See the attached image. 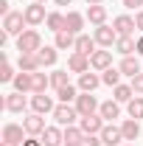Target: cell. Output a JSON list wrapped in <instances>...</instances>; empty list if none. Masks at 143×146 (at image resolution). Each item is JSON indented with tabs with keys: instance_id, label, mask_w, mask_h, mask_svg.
Returning a JSON list of instances; mask_svg holds the SVG:
<instances>
[{
	"instance_id": "obj_37",
	"label": "cell",
	"mask_w": 143,
	"mask_h": 146,
	"mask_svg": "<svg viewBox=\"0 0 143 146\" xmlns=\"http://www.w3.org/2000/svg\"><path fill=\"white\" fill-rule=\"evenodd\" d=\"M0 82H14V68L9 65L6 56H3V68H0Z\"/></svg>"
},
{
	"instance_id": "obj_39",
	"label": "cell",
	"mask_w": 143,
	"mask_h": 146,
	"mask_svg": "<svg viewBox=\"0 0 143 146\" xmlns=\"http://www.w3.org/2000/svg\"><path fill=\"white\" fill-rule=\"evenodd\" d=\"M81 146H101V135H84Z\"/></svg>"
},
{
	"instance_id": "obj_33",
	"label": "cell",
	"mask_w": 143,
	"mask_h": 146,
	"mask_svg": "<svg viewBox=\"0 0 143 146\" xmlns=\"http://www.w3.org/2000/svg\"><path fill=\"white\" fill-rule=\"evenodd\" d=\"M84 141V129L81 127H65V143H79Z\"/></svg>"
},
{
	"instance_id": "obj_32",
	"label": "cell",
	"mask_w": 143,
	"mask_h": 146,
	"mask_svg": "<svg viewBox=\"0 0 143 146\" xmlns=\"http://www.w3.org/2000/svg\"><path fill=\"white\" fill-rule=\"evenodd\" d=\"M121 76H124V73L118 70V68H107V70L101 73V82L109 84V87H118V84H121Z\"/></svg>"
},
{
	"instance_id": "obj_4",
	"label": "cell",
	"mask_w": 143,
	"mask_h": 146,
	"mask_svg": "<svg viewBox=\"0 0 143 146\" xmlns=\"http://www.w3.org/2000/svg\"><path fill=\"white\" fill-rule=\"evenodd\" d=\"M95 42L101 45V48H112L115 42H118V31L115 28H109V25H95Z\"/></svg>"
},
{
	"instance_id": "obj_20",
	"label": "cell",
	"mask_w": 143,
	"mask_h": 146,
	"mask_svg": "<svg viewBox=\"0 0 143 146\" xmlns=\"http://www.w3.org/2000/svg\"><path fill=\"white\" fill-rule=\"evenodd\" d=\"M98 84H101V76H95V73H90V70L79 76V90L81 93H93Z\"/></svg>"
},
{
	"instance_id": "obj_25",
	"label": "cell",
	"mask_w": 143,
	"mask_h": 146,
	"mask_svg": "<svg viewBox=\"0 0 143 146\" xmlns=\"http://www.w3.org/2000/svg\"><path fill=\"white\" fill-rule=\"evenodd\" d=\"M87 20L93 25H107V9H104V6H90L87 9Z\"/></svg>"
},
{
	"instance_id": "obj_49",
	"label": "cell",
	"mask_w": 143,
	"mask_h": 146,
	"mask_svg": "<svg viewBox=\"0 0 143 146\" xmlns=\"http://www.w3.org/2000/svg\"><path fill=\"white\" fill-rule=\"evenodd\" d=\"M65 146H79V143H65Z\"/></svg>"
},
{
	"instance_id": "obj_50",
	"label": "cell",
	"mask_w": 143,
	"mask_h": 146,
	"mask_svg": "<svg viewBox=\"0 0 143 146\" xmlns=\"http://www.w3.org/2000/svg\"><path fill=\"white\" fill-rule=\"evenodd\" d=\"M121 146H129V143H121Z\"/></svg>"
},
{
	"instance_id": "obj_45",
	"label": "cell",
	"mask_w": 143,
	"mask_h": 146,
	"mask_svg": "<svg viewBox=\"0 0 143 146\" xmlns=\"http://www.w3.org/2000/svg\"><path fill=\"white\" fill-rule=\"evenodd\" d=\"M54 3H56V6H70L73 0H54Z\"/></svg>"
},
{
	"instance_id": "obj_17",
	"label": "cell",
	"mask_w": 143,
	"mask_h": 146,
	"mask_svg": "<svg viewBox=\"0 0 143 146\" xmlns=\"http://www.w3.org/2000/svg\"><path fill=\"white\" fill-rule=\"evenodd\" d=\"M3 107L9 110V112H23V110L28 107V101H25V96H23V93H9V96H6V101H3Z\"/></svg>"
},
{
	"instance_id": "obj_46",
	"label": "cell",
	"mask_w": 143,
	"mask_h": 146,
	"mask_svg": "<svg viewBox=\"0 0 143 146\" xmlns=\"http://www.w3.org/2000/svg\"><path fill=\"white\" fill-rule=\"evenodd\" d=\"M104 0H87V6H101Z\"/></svg>"
},
{
	"instance_id": "obj_36",
	"label": "cell",
	"mask_w": 143,
	"mask_h": 146,
	"mask_svg": "<svg viewBox=\"0 0 143 146\" xmlns=\"http://www.w3.org/2000/svg\"><path fill=\"white\" fill-rule=\"evenodd\" d=\"M129 118H138V121L143 118V98L140 96H135V98L129 101Z\"/></svg>"
},
{
	"instance_id": "obj_31",
	"label": "cell",
	"mask_w": 143,
	"mask_h": 146,
	"mask_svg": "<svg viewBox=\"0 0 143 146\" xmlns=\"http://www.w3.org/2000/svg\"><path fill=\"white\" fill-rule=\"evenodd\" d=\"M56 98H59V104H70V101L79 98V90H76L73 84H65L62 90H56Z\"/></svg>"
},
{
	"instance_id": "obj_38",
	"label": "cell",
	"mask_w": 143,
	"mask_h": 146,
	"mask_svg": "<svg viewBox=\"0 0 143 146\" xmlns=\"http://www.w3.org/2000/svg\"><path fill=\"white\" fill-rule=\"evenodd\" d=\"M132 90H135V96H143V73H138L132 79Z\"/></svg>"
},
{
	"instance_id": "obj_2",
	"label": "cell",
	"mask_w": 143,
	"mask_h": 146,
	"mask_svg": "<svg viewBox=\"0 0 143 146\" xmlns=\"http://www.w3.org/2000/svg\"><path fill=\"white\" fill-rule=\"evenodd\" d=\"M54 118H56V124H59V127H73L76 121H81L79 110H76V107H70V104H56Z\"/></svg>"
},
{
	"instance_id": "obj_27",
	"label": "cell",
	"mask_w": 143,
	"mask_h": 146,
	"mask_svg": "<svg viewBox=\"0 0 143 146\" xmlns=\"http://www.w3.org/2000/svg\"><path fill=\"white\" fill-rule=\"evenodd\" d=\"M20 70H28V73H34V70H39L42 65H39V59H36V54H20Z\"/></svg>"
},
{
	"instance_id": "obj_30",
	"label": "cell",
	"mask_w": 143,
	"mask_h": 146,
	"mask_svg": "<svg viewBox=\"0 0 143 146\" xmlns=\"http://www.w3.org/2000/svg\"><path fill=\"white\" fill-rule=\"evenodd\" d=\"M14 90L17 93H31V73L28 70H23L14 76Z\"/></svg>"
},
{
	"instance_id": "obj_26",
	"label": "cell",
	"mask_w": 143,
	"mask_h": 146,
	"mask_svg": "<svg viewBox=\"0 0 143 146\" xmlns=\"http://www.w3.org/2000/svg\"><path fill=\"white\" fill-rule=\"evenodd\" d=\"M118 70L124 73V76H129V79H135L138 73H140V65H138V59L135 56H124V62H121V68Z\"/></svg>"
},
{
	"instance_id": "obj_13",
	"label": "cell",
	"mask_w": 143,
	"mask_h": 146,
	"mask_svg": "<svg viewBox=\"0 0 143 146\" xmlns=\"http://www.w3.org/2000/svg\"><path fill=\"white\" fill-rule=\"evenodd\" d=\"M121 141H124V132H121V127L104 124V129H101V143H107V146H121Z\"/></svg>"
},
{
	"instance_id": "obj_43",
	"label": "cell",
	"mask_w": 143,
	"mask_h": 146,
	"mask_svg": "<svg viewBox=\"0 0 143 146\" xmlns=\"http://www.w3.org/2000/svg\"><path fill=\"white\" fill-rule=\"evenodd\" d=\"M0 14H3V17L9 14V3H6V0H0Z\"/></svg>"
},
{
	"instance_id": "obj_3",
	"label": "cell",
	"mask_w": 143,
	"mask_h": 146,
	"mask_svg": "<svg viewBox=\"0 0 143 146\" xmlns=\"http://www.w3.org/2000/svg\"><path fill=\"white\" fill-rule=\"evenodd\" d=\"M23 25H28V23H25V14H23V11H9V14L3 17V31H6L9 36H14V34L20 36L23 31H25Z\"/></svg>"
},
{
	"instance_id": "obj_34",
	"label": "cell",
	"mask_w": 143,
	"mask_h": 146,
	"mask_svg": "<svg viewBox=\"0 0 143 146\" xmlns=\"http://www.w3.org/2000/svg\"><path fill=\"white\" fill-rule=\"evenodd\" d=\"M132 98H135L132 84H118V87H115V101H118V104H121V101H126V104H129Z\"/></svg>"
},
{
	"instance_id": "obj_35",
	"label": "cell",
	"mask_w": 143,
	"mask_h": 146,
	"mask_svg": "<svg viewBox=\"0 0 143 146\" xmlns=\"http://www.w3.org/2000/svg\"><path fill=\"white\" fill-rule=\"evenodd\" d=\"M65 84H70V82H68V70H54V73H51V87L62 90Z\"/></svg>"
},
{
	"instance_id": "obj_21",
	"label": "cell",
	"mask_w": 143,
	"mask_h": 146,
	"mask_svg": "<svg viewBox=\"0 0 143 146\" xmlns=\"http://www.w3.org/2000/svg\"><path fill=\"white\" fill-rule=\"evenodd\" d=\"M56 51H59V48H51V45H42V48L36 51V59H39V65H42V68H51V65L56 62V56H59Z\"/></svg>"
},
{
	"instance_id": "obj_6",
	"label": "cell",
	"mask_w": 143,
	"mask_h": 146,
	"mask_svg": "<svg viewBox=\"0 0 143 146\" xmlns=\"http://www.w3.org/2000/svg\"><path fill=\"white\" fill-rule=\"evenodd\" d=\"M98 107H101V104L95 101V96H93V93H81V96L76 98V110H79V115H81V118H84V115H93Z\"/></svg>"
},
{
	"instance_id": "obj_8",
	"label": "cell",
	"mask_w": 143,
	"mask_h": 146,
	"mask_svg": "<svg viewBox=\"0 0 143 146\" xmlns=\"http://www.w3.org/2000/svg\"><path fill=\"white\" fill-rule=\"evenodd\" d=\"M23 127H25V132H28V135H42V132H45V118H42V115H39V112H31V115H25V118H23Z\"/></svg>"
},
{
	"instance_id": "obj_24",
	"label": "cell",
	"mask_w": 143,
	"mask_h": 146,
	"mask_svg": "<svg viewBox=\"0 0 143 146\" xmlns=\"http://www.w3.org/2000/svg\"><path fill=\"white\" fill-rule=\"evenodd\" d=\"M48 84H51V76H45V73H39V70L31 73V93H45Z\"/></svg>"
},
{
	"instance_id": "obj_7",
	"label": "cell",
	"mask_w": 143,
	"mask_h": 146,
	"mask_svg": "<svg viewBox=\"0 0 143 146\" xmlns=\"http://www.w3.org/2000/svg\"><path fill=\"white\" fill-rule=\"evenodd\" d=\"M79 127L84 129V135H101V129H104V118L101 115H84L81 121H79Z\"/></svg>"
},
{
	"instance_id": "obj_15",
	"label": "cell",
	"mask_w": 143,
	"mask_h": 146,
	"mask_svg": "<svg viewBox=\"0 0 143 146\" xmlns=\"http://www.w3.org/2000/svg\"><path fill=\"white\" fill-rule=\"evenodd\" d=\"M95 36H87V34H79L76 36V45H73V51H79V54H84V56H93L95 54Z\"/></svg>"
},
{
	"instance_id": "obj_11",
	"label": "cell",
	"mask_w": 143,
	"mask_h": 146,
	"mask_svg": "<svg viewBox=\"0 0 143 146\" xmlns=\"http://www.w3.org/2000/svg\"><path fill=\"white\" fill-rule=\"evenodd\" d=\"M68 70H70V73H79V76H81V73H87V70H90V56L73 51L70 59H68Z\"/></svg>"
},
{
	"instance_id": "obj_19",
	"label": "cell",
	"mask_w": 143,
	"mask_h": 146,
	"mask_svg": "<svg viewBox=\"0 0 143 146\" xmlns=\"http://www.w3.org/2000/svg\"><path fill=\"white\" fill-rule=\"evenodd\" d=\"M115 51L121 56H132L138 54V39H132V36H118V42H115Z\"/></svg>"
},
{
	"instance_id": "obj_5",
	"label": "cell",
	"mask_w": 143,
	"mask_h": 146,
	"mask_svg": "<svg viewBox=\"0 0 143 146\" xmlns=\"http://www.w3.org/2000/svg\"><path fill=\"white\" fill-rule=\"evenodd\" d=\"M23 14H25V23H28V25H39V23H45V20H48L45 6H42V3H31V6H25V9H23Z\"/></svg>"
},
{
	"instance_id": "obj_16",
	"label": "cell",
	"mask_w": 143,
	"mask_h": 146,
	"mask_svg": "<svg viewBox=\"0 0 143 146\" xmlns=\"http://www.w3.org/2000/svg\"><path fill=\"white\" fill-rule=\"evenodd\" d=\"M90 68H95V70H107L112 68V51H95V54L90 56Z\"/></svg>"
},
{
	"instance_id": "obj_9",
	"label": "cell",
	"mask_w": 143,
	"mask_h": 146,
	"mask_svg": "<svg viewBox=\"0 0 143 146\" xmlns=\"http://www.w3.org/2000/svg\"><path fill=\"white\" fill-rule=\"evenodd\" d=\"M25 127L23 124H6L3 127V141H9V143H20L23 146V141H25Z\"/></svg>"
},
{
	"instance_id": "obj_48",
	"label": "cell",
	"mask_w": 143,
	"mask_h": 146,
	"mask_svg": "<svg viewBox=\"0 0 143 146\" xmlns=\"http://www.w3.org/2000/svg\"><path fill=\"white\" fill-rule=\"evenodd\" d=\"M34 3H42V6H45V3H48V0H34Z\"/></svg>"
},
{
	"instance_id": "obj_28",
	"label": "cell",
	"mask_w": 143,
	"mask_h": 146,
	"mask_svg": "<svg viewBox=\"0 0 143 146\" xmlns=\"http://www.w3.org/2000/svg\"><path fill=\"white\" fill-rule=\"evenodd\" d=\"M73 45H76V34H70V31H59V34H56L54 48H59V51H68V48H73Z\"/></svg>"
},
{
	"instance_id": "obj_1",
	"label": "cell",
	"mask_w": 143,
	"mask_h": 146,
	"mask_svg": "<svg viewBox=\"0 0 143 146\" xmlns=\"http://www.w3.org/2000/svg\"><path fill=\"white\" fill-rule=\"evenodd\" d=\"M39 48H42V36H39V31H34V28H25V31L17 36V51L20 54H36Z\"/></svg>"
},
{
	"instance_id": "obj_10",
	"label": "cell",
	"mask_w": 143,
	"mask_h": 146,
	"mask_svg": "<svg viewBox=\"0 0 143 146\" xmlns=\"http://www.w3.org/2000/svg\"><path fill=\"white\" fill-rule=\"evenodd\" d=\"M31 110L39 112V115H45V112H54L56 104L51 96H45V93H34V98H31Z\"/></svg>"
},
{
	"instance_id": "obj_18",
	"label": "cell",
	"mask_w": 143,
	"mask_h": 146,
	"mask_svg": "<svg viewBox=\"0 0 143 146\" xmlns=\"http://www.w3.org/2000/svg\"><path fill=\"white\" fill-rule=\"evenodd\" d=\"M81 28H84V14H79V11H68L65 14V31H70V34H81Z\"/></svg>"
},
{
	"instance_id": "obj_23",
	"label": "cell",
	"mask_w": 143,
	"mask_h": 146,
	"mask_svg": "<svg viewBox=\"0 0 143 146\" xmlns=\"http://www.w3.org/2000/svg\"><path fill=\"white\" fill-rule=\"evenodd\" d=\"M121 132H124V141H135V138L140 135V124H138V118H126L124 124H121Z\"/></svg>"
},
{
	"instance_id": "obj_40",
	"label": "cell",
	"mask_w": 143,
	"mask_h": 146,
	"mask_svg": "<svg viewBox=\"0 0 143 146\" xmlns=\"http://www.w3.org/2000/svg\"><path fill=\"white\" fill-rule=\"evenodd\" d=\"M124 6H126V9H140L143 0H124Z\"/></svg>"
},
{
	"instance_id": "obj_14",
	"label": "cell",
	"mask_w": 143,
	"mask_h": 146,
	"mask_svg": "<svg viewBox=\"0 0 143 146\" xmlns=\"http://www.w3.org/2000/svg\"><path fill=\"white\" fill-rule=\"evenodd\" d=\"M42 146H65V129L48 127L42 132Z\"/></svg>"
},
{
	"instance_id": "obj_22",
	"label": "cell",
	"mask_w": 143,
	"mask_h": 146,
	"mask_svg": "<svg viewBox=\"0 0 143 146\" xmlns=\"http://www.w3.org/2000/svg\"><path fill=\"white\" fill-rule=\"evenodd\" d=\"M98 115H101L104 121H115V118L121 115V107H118V101H112V98H109V101H104V104L98 107Z\"/></svg>"
},
{
	"instance_id": "obj_12",
	"label": "cell",
	"mask_w": 143,
	"mask_h": 146,
	"mask_svg": "<svg viewBox=\"0 0 143 146\" xmlns=\"http://www.w3.org/2000/svg\"><path fill=\"white\" fill-rule=\"evenodd\" d=\"M112 28L118 31V36H132V31L138 25H135V20L129 17V14H118V17L112 20Z\"/></svg>"
},
{
	"instance_id": "obj_44",
	"label": "cell",
	"mask_w": 143,
	"mask_h": 146,
	"mask_svg": "<svg viewBox=\"0 0 143 146\" xmlns=\"http://www.w3.org/2000/svg\"><path fill=\"white\" fill-rule=\"evenodd\" d=\"M138 54L143 56V36H138Z\"/></svg>"
},
{
	"instance_id": "obj_29",
	"label": "cell",
	"mask_w": 143,
	"mask_h": 146,
	"mask_svg": "<svg viewBox=\"0 0 143 146\" xmlns=\"http://www.w3.org/2000/svg\"><path fill=\"white\" fill-rule=\"evenodd\" d=\"M45 25H48L54 34L65 31V14H59V11H51V14H48V20H45Z\"/></svg>"
},
{
	"instance_id": "obj_41",
	"label": "cell",
	"mask_w": 143,
	"mask_h": 146,
	"mask_svg": "<svg viewBox=\"0 0 143 146\" xmlns=\"http://www.w3.org/2000/svg\"><path fill=\"white\" fill-rule=\"evenodd\" d=\"M23 146H42V141H36L34 135H31V138H25V141H23Z\"/></svg>"
},
{
	"instance_id": "obj_47",
	"label": "cell",
	"mask_w": 143,
	"mask_h": 146,
	"mask_svg": "<svg viewBox=\"0 0 143 146\" xmlns=\"http://www.w3.org/2000/svg\"><path fill=\"white\" fill-rule=\"evenodd\" d=\"M0 146H20V143H9V141H3V143H0Z\"/></svg>"
},
{
	"instance_id": "obj_42",
	"label": "cell",
	"mask_w": 143,
	"mask_h": 146,
	"mask_svg": "<svg viewBox=\"0 0 143 146\" xmlns=\"http://www.w3.org/2000/svg\"><path fill=\"white\" fill-rule=\"evenodd\" d=\"M135 25L143 31V11H138V14H135Z\"/></svg>"
}]
</instances>
